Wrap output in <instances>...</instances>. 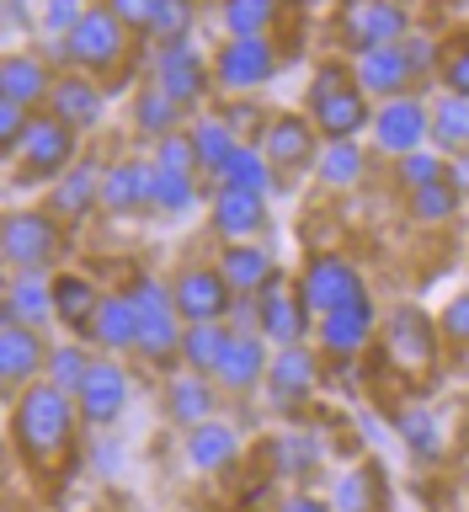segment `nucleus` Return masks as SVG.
Masks as SVG:
<instances>
[{"label":"nucleus","mask_w":469,"mask_h":512,"mask_svg":"<svg viewBox=\"0 0 469 512\" xmlns=\"http://www.w3.org/2000/svg\"><path fill=\"white\" fill-rule=\"evenodd\" d=\"M75 395H64L59 384H27L22 395L11 400V438L22 448L27 464H48L59 459L75 438Z\"/></svg>","instance_id":"f257e3e1"},{"label":"nucleus","mask_w":469,"mask_h":512,"mask_svg":"<svg viewBox=\"0 0 469 512\" xmlns=\"http://www.w3.org/2000/svg\"><path fill=\"white\" fill-rule=\"evenodd\" d=\"M310 118L315 128L336 139H358L363 128H374V112H368V91L358 86V75L347 64H320L315 86H310Z\"/></svg>","instance_id":"f03ea898"},{"label":"nucleus","mask_w":469,"mask_h":512,"mask_svg":"<svg viewBox=\"0 0 469 512\" xmlns=\"http://www.w3.org/2000/svg\"><path fill=\"white\" fill-rule=\"evenodd\" d=\"M128 294H134V310H139V352L150 363H171L182 352V331H187L182 310H176V294L160 278H150V272H139L128 283Z\"/></svg>","instance_id":"7ed1b4c3"},{"label":"nucleus","mask_w":469,"mask_h":512,"mask_svg":"<svg viewBox=\"0 0 469 512\" xmlns=\"http://www.w3.org/2000/svg\"><path fill=\"white\" fill-rule=\"evenodd\" d=\"M11 160H16V182H59L75 166V128L59 123L54 112H32L27 139Z\"/></svg>","instance_id":"20e7f679"},{"label":"nucleus","mask_w":469,"mask_h":512,"mask_svg":"<svg viewBox=\"0 0 469 512\" xmlns=\"http://www.w3.org/2000/svg\"><path fill=\"white\" fill-rule=\"evenodd\" d=\"M59 219L38 214V208H16V214H6V230H0V251H6V267L11 272H43L48 262L59 256Z\"/></svg>","instance_id":"39448f33"},{"label":"nucleus","mask_w":469,"mask_h":512,"mask_svg":"<svg viewBox=\"0 0 469 512\" xmlns=\"http://www.w3.org/2000/svg\"><path fill=\"white\" fill-rule=\"evenodd\" d=\"M342 38H347L352 54H368V48H384V43H406L411 16L400 0H347L342 6Z\"/></svg>","instance_id":"423d86ee"},{"label":"nucleus","mask_w":469,"mask_h":512,"mask_svg":"<svg viewBox=\"0 0 469 512\" xmlns=\"http://www.w3.org/2000/svg\"><path fill=\"white\" fill-rule=\"evenodd\" d=\"M64 43H70V64H75V70H112V64L123 59V48H128V27L107 6H86L80 27Z\"/></svg>","instance_id":"0eeeda50"},{"label":"nucleus","mask_w":469,"mask_h":512,"mask_svg":"<svg viewBox=\"0 0 469 512\" xmlns=\"http://www.w3.org/2000/svg\"><path fill=\"white\" fill-rule=\"evenodd\" d=\"M48 347L43 331L22 326V320H0V384H6V395L16 400L27 390V384H38V374L48 368Z\"/></svg>","instance_id":"6e6552de"},{"label":"nucleus","mask_w":469,"mask_h":512,"mask_svg":"<svg viewBox=\"0 0 469 512\" xmlns=\"http://www.w3.org/2000/svg\"><path fill=\"white\" fill-rule=\"evenodd\" d=\"M272 75H278V54H272L267 38H230L214 54V80L224 91H235V96L267 86Z\"/></svg>","instance_id":"1a4fd4ad"},{"label":"nucleus","mask_w":469,"mask_h":512,"mask_svg":"<svg viewBox=\"0 0 469 512\" xmlns=\"http://www.w3.org/2000/svg\"><path fill=\"white\" fill-rule=\"evenodd\" d=\"M363 294L368 288L358 278V267L342 262V256H315L299 278V299L310 304V315H331V310H342V304L363 299Z\"/></svg>","instance_id":"9d476101"},{"label":"nucleus","mask_w":469,"mask_h":512,"mask_svg":"<svg viewBox=\"0 0 469 512\" xmlns=\"http://www.w3.org/2000/svg\"><path fill=\"white\" fill-rule=\"evenodd\" d=\"M171 294H176V310H182L187 326L224 320V315H230V304H235V288L224 283L219 267H187L182 278L171 283Z\"/></svg>","instance_id":"9b49d317"},{"label":"nucleus","mask_w":469,"mask_h":512,"mask_svg":"<svg viewBox=\"0 0 469 512\" xmlns=\"http://www.w3.org/2000/svg\"><path fill=\"white\" fill-rule=\"evenodd\" d=\"M374 139H379V150H390V155L422 150V139H432V107L416 102V96L379 102V112H374Z\"/></svg>","instance_id":"f8f14e48"},{"label":"nucleus","mask_w":469,"mask_h":512,"mask_svg":"<svg viewBox=\"0 0 469 512\" xmlns=\"http://www.w3.org/2000/svg\"><path fill=\"white\" fill-rule=\"evenodd\" d=\"M384 342H390V358L406 368H432L438 363V331H432V315L422 304H400L384 320Z\"/></svg>","instance_id":"ddd939ff"},{"label":"nucleus","mask_w":469,"mask_h":512,"mask_svg":"<svg viewBox=\"0 0 469 512\" xmlns=\"http://www.w3.org/2000/svg\"><path fill=\"white\" fill-rule=\"evenodd\" d=\"M267 395L278 411H299L304 400L315 395V352L294 342V347H278L267 363Z\"/></svg>","instance_id":"4468645a"},{"label":"nucleus","mask_w":469,"mask_h":512,"mask_svg":"<svg viewBox=\"0 0 469 512\" xmlns=\"http://www.w3.org/2000/svg\"><path fill=\"white\" fill-rule=\"evenodd\" d=\"M155 86L166 91V96H176L182 107H198L203 102V91H208V64H203V54L192 48V38L187 43H166L155 54Z\"/></svg>","instance_id":"2eb2a0df"},{"label":"nucleus","mask_w":469,"mask_h":512,"mask_svg":"<svg viewBox=\"0 0 469 512\" xmlns=\"http://www.w3.org/2000/svg\"><path fill=\"white\" fill-rule=\"evenodd\" d=\"M352 75H358V86H363L368 96H379V102L411 96V86H416V70H411V59H406V48H400V43H384V48H368V54H358Z\"/></svg>","instance_id":"dca6fc26"},{"label":"nucleus","mask_w":469,"mask_h":512,"mask_svg":"<svg viewBox=\"0 0 469 512\" xmlns=\"http://www.w3.org/2000/svg\"><path fill=\"white\" fill-rule=\"evenodd\" d=\"M267 363H272L267 336L262 331H235L219 368H214V384H224L230 395H246V390H256V384H267Z\"/></svg>","instance_id":"f3484780"},{"label":"nucleus","mask_w":469,"mask_h":512,"mask_svg":"<svg viewBox=\"0 0 469 512\" xmlns=\"http://www.w3.org/2000/svg\"><path fill=\"white\" fill-rule=\"evenodd\" d=\"M315 118H294V112H283V118H272L262 128V155L272 160V171H304L315 166Z\"/></svg>","instance_id":"a211bd4d"},{"label":"nucleus","mask_w":469,"mask_h":512,"mask_svg":"<svg viewBox=\"0 0 469 512\" xmlns=\"http://www.w3.org/2000/svg\"><path fill=\"white\" fill-rule=\"evenodd\" d=\"M128 395H134V390H128L123 368L112 363V358H96V368L86 374V384H80L75 400H80V416H86L91 427H112L128 411Z\"/></svg>","instance_id":"6ab92c4d"},{"label":"nucleus","mask_w":469,"mask_h":512,"mask_svg":"<svg viewBox=\"0 0 469 512\" xmlns=\"http://www.w3.org/2000/svg\"><path fill=\"white\" fill-rule=\"evenodd\" d=\"M256 299H262V336L267 342H278V347L304 342V331H310V304L283 283V272H272V283Z\"/></svg>","instance_id":"aec40b11"},{"label":"nucleus","mask_w":469,"mask_h":512,"mask_svg":"<svg viewBox=\"0 0 469 512\" xmlns=\"http://www.w3.org/2000/svg\"><path fill=\"white\" fill-rule=\"evenodd\" d=\"M102 166L96 160H80V166H70L54 182V192H48V214H54L59 224H80L91 214L96 203H102Z\"/></svg>","instance_id":"412c9836"},{"label":"nucleus","mask_w":469,"mask_h":512,"mask_svg":"<svg viewBox=\"0 0 469 512\" xmlns=\"http://www.w3.org/2000/svg\"><path fill=\"white\" fill-rule=\"evenodd\" d=\"M54 70H48V59H38V54H6V64H0V96L6 102H16V107H27V112H38L48 96H54Z\"/></svg>","instance_id":"4be33fe9"},{"label":"nucleus","mask_w":469,"mask_h":512,"mask_svg":"<svg viewBox=\"0 0 469 512\" xmlns=\"http://www.w3.org/2000/svg\"><path fill=\"white\" fill-rule=\"evenodd\" d=\"M48 112H54L59 123H70L75 134H86V128L102 123V112H107V96L96 80L86 75H59L54 80V96H48Z\"/></svg>","instance_id":"5701e85b"},{"label":"nucleus","mask_w":469,"mask_h":512,"mask_svg":"<svg viewBox=\"0 0 469 512\" xmlns=\"http://www.w3.org/2000/svg\"><path fill=\"white\" fill-rule=\"evenodd\" d=\"M150 182H155V160H118L102 176V208L107 214H144Z\"/></svg>","instance_id":"b1692460"},{"label":"nucleus","mask_w":469,"mask_h":512,"mask_svg":"<svg viewBox=\"0 0 469 512\" xmlns=\"http://www.w3.org/2000/svg\"><path fill=\"white\" fill-rule=\"evenodd\" d=\"M0 320H22V326L43 331L54 315V283H43V272H11L6 278V304H0Z\"/></svg>","instance_id":"393cba45"},{"label":"nucleus","mask_w":469,"mask_h":512,"mask_svg":"<svg viewBox=\"0 0 469 512\" xmlns=\"http://www.w3.org/2000/svg\"><path fill=\"white\" fill-rule=\"evenodd\" d=\"M368 336H374V299L368 294L342 304V310H331V315H320V342H326V352H336V358L363 352Z\"/></svg>","instance_id":"a878e982"},{"label":"nucleus","mask_w":469,"mask_h":512,"mask_svg":"<svg viewBox=\"0 0 469 512\" xmlns=\"http://www.w3.org/2000/svg\"><path fill=\"white\" fill-rule=\"evenodd\" d=\"M91 342L102 352H134L139 347V310H134V294H128V288H123V294H102Z\"/></svg>","instance_id":"bb28decb"},{"label":"nucleus","mask_w":469,"mask_h":512,"mask_svg":"<svg viewBox=\"0 0 469 512\" xmlns=\"http://www.w3.org/2000/svg\"><path fill=\"white\" fill-rule=\"evenodd\" d=\"M187 459L192 470H230L240 459V432L230 422H219V416H208V422L187 427Z\"/></svg>","instance_id":"cd10ccee"},{"label":"nucleus","mask_w":469,"mask_h":512,"mask_svg":"<svg viewBox=\"0 0 469 512\" xmlns=\"http://www.w3.org/2000/svg\"><path fill=\"white\" fill-rule=\"evenodd\" d=\"M267 224V198H256V192H235V187H219L214 198V230L230 240H251L256 230Z\"/></svg>","instance_id":"c85d7f7f"},{"label":"nucleus","mask_w":469,"mask_h":512,"mask_svg":"<svg viewBox=\"0 0 469 512\" xmlns=\"http://www.w3.org/2000/svg\"><path fill=\"white\" fill-rule=\"evenodd\" d=\"M96 310H102V294H96L91 278H80V272H59L54 278V315L64 331H91L96 326Z\"/></svg>","instance_id":"c756f323"},{"label":"nucleus","mask_w":469,"mask_h":512,"mask_svg":"<svg viewBox=\"0 0 469 512\" xmlns=\"http://www.w3.org/2000/svg\"><path fill=\"white\" fill-rule=\"evenodd\" d=\"M208 379H214V374H192V368H187L182 379L166 384V411H171L176 427H198V422L214 416L219 395H214V384H208Z\"/></svg>","instance_id":"7c9ffc66"},{"label":"nucleus","mask_w":469,"mask_h":512,"mask_svg":"<svg viewBox=\"0 0 469 512\" xmlns=\"http://www.w3.org/2000/svg\"><path fill=\"white\" fill-rule=\"evenodd\" d=\"M219 272H224V283H230L235 294H262L278 267H272V256L256 246V240H235V246L219 256Z\"/></svg>","instance_id":"2f4dec72"},{"label":"nucleus","mask_w":469,"mask_h":512,"mask_svg":"<svg viewBox=\"0 0 469 512\" xmlns=\"http://www.w3.org/2000/svg\"><path fill=\"white\" fill-rule=\"evenodd\" d=\"M230 320H203V326H187L182 331V368H192V374H214L219 358H224V347H230Z\"/></svg>","instance_id":"473e14b6"},{"label":"nucleus","mask_w":469,"mask_h":512,"mask_svg":"<svg viewBox=\"0 0 469 512\" xmlns=\"http://www.w3.org/2000/svg\"><path fill=\"white\" fill-rule=\"evenodd\" d=\"M182 102H176V96H166V91H160L155 86V80H150V86H144L139 96H134V128H139V134L144 139H166V134H176V123H182Z\"/></svg>","instance_id":"72a5a7b5"},{"label":"nucleus","mask_w":469,"mask_h":512,"mask_svg":"<svg viewBox=\"0 0 469 512\" xmlns=\"http://www.w3.org/2000/svg\"><path fill=\"white\" fill-rule=\"evenodd\" d=\"M214 176H219V187H235V192H256V198H267V187H272V160H267L262 150H251V144H235V155L224 160Z\"/></svg>","instance_id":"f704fd0d"},{"label":"nucleus","mask_w":469,"mask_h":512,"mask_svg":"<svg viewBox=\"0 0 469 512\" xmlns=\"http://www.w3.org/2000/svg\"><path fill=\"white\" fill-rule=\"evenodd\" d=\"M267 464H272V475H310L320 464V443L310 438V432L288 427L267 443Z\"/></svg>","instance_id":"c9c22d12"},{"label":"nucleus","mask_w":469,"mask_h":512,"mask_svg":"<svg viewBox=\"0 0 469 512\" xmlns=\"http://www.w3.org/2000/svg\"><path fill=\"white\" fill-rule=\"evenodd\" d=\"M432 144L448 150V155L469 150V96L448 91L443 102H432Z\"/></svg>","instance_id":"e433bc0d"},{"label":"nucleus","mask_w":469,"mask_h":512,"mask_svg":"<svg viewBox=\"0 0 469 512\" xmlns=\"http://www.w3.org/2000/svg\"><path fill=\"white\" fill-rule=\"evenodd\" d=\"M379 496H384V475L379 464H358L336 480V512H379Z\"/></svg>","instance_id":"4c0bfd02"},{"label":"nucleus","mask_w":469,"mask_h":512,"mask_svg":"<svg viewBox=\"0 0 469 512\" xmlns=\"http://www.w3.org/2000/svg\"><path fill=\"white\" fill-rule=\"evenodd\" d=\"M96 368V358L80 342H59L54 352H48V368H43V379L48 384H59L64 395H80V384H86V374Z\"/></svg>","instance_id":"58836bf2"},{"label":"nucleus","mask_w":469,"mask_h":512,"mask_svg":"<svg viewBox=\"0 0 469 512\" xmlns=\"http://www.w3.org/2000/svg\"><path fill=\"white\" fill-rule=\"evenodd\" d=\"M235 144L240 134L224 118H203V123H192V150H198V171H219L224 160L235 155Z\"/></svg>","instance_id":"ea45409f"},{"label":"nucleus","mask_w":469,"mask_h":512,"mask_svg":"<svg viewBox=\"0 0 469 512\" xmlns=\"http://www.w3.org/2000/svg\"><path fill=\"white\" fill-rule=\"evenodd\" d=\"M192 203H198V182H192L187 171H160L155 166V182H150V208H155V214L182 219Z\"/></svg>","instance_id":"a19ab883"},{"label":"nucleus","mask_w":469,"mask_h":512,"mask_svg":"<svg viewBox=\"0 0 469 512\" xmlns=\"http://www.w3.org/2000/svg\"><path fill=\"white\" fill-rule=\"evenodd\" d=\"M395 427H400V438H406V448L416 459H438L443 454V427L427 406H406L395 416Z\"/></svg>","instance_id":"79ce46f5"},{"label":"nucleus","mask_w":469,"mask_h":512,"mask_svg":"<svg viewBox=\"0 0 469 512\" xmlns=\"http://www.w3.org/2000/svg\"><path fill=\"white\" fill-rule=\"evenodd\" d=\"M315 171H320V182L326 187H352L363 176V150H358V139H336L326 155L315 160Z\"/></svg>","instance_id":"37998d69"},{"label":"nucleus","mask_w":469,"mask_h":512,"mask_svg":"<svg viewBox=\"0 0 469 512\" xmlns=\"http://www.w3.org/2000/svg\"><path fill=\"white\" fill-rule=\"evenodd\" d=\"M278 0H224V27L230 38H267V22Z\"/></svg>","instance_id":"c03bdc74"},{"label":"nucleus","mask_w":469,"mask_h":512,"mask_svg":"<svg viewBox=\"0 0 469 512\" xmlns=\"http://www.w3.org/2000/svg\"><path fill=\"white\" fill-rule=\"evenodd\" d=\"M192 0H160L155 6V22H150V32H144V38H155L160 48L166 43H187L192 38Z\"/></svg>","instance_id":"a18cd8bd"},{"label":"nucleus","mask_w":469,"mask_h":512,"mask_svg":"<svg viewBox=\"0 0 469 512\" xmlns=\"http://www.w3.org/2000/svg\"><path fill=\"white\" fill-rule=\"evenodd\" d=\"M459 203H464V198L448 187V176H443V182H432V187H422V192H411V214L422 219V224H448Z\"/></svg>","instance_id":"49530a36"},{"label":"nucleus","mask_w":469,"mask_h":512,"mask_svg":"<svg viewBox=\"0 0 469 512\" xmlns=\"http://www.w3.org/2000/svg\"><path fill=\"white\" fill-rule=\"evenodd\" d=\"M443 171H448V160H438L432 150H411V155H400L395 182L406 187V192H422V187H432V182H443Z\"/></svg>","instance_id":"de8ad7c7"},{"label":"nucleus","mask_w":469,"mask_h":512,"mask_svg":"<svg viewBox=\"0 0 469 512\" xmlns=\"http://www.w3.org/2000/svg\"><path fill=\"white\" fill-rule=\"evenodd\" d=\"M155 166L160 171H198V150H192V134H166L155 144Z\"/></svg>","instance_id":"09e8293b"},{"label":"nucleus","mask_w":469,"mask_h":512,"mask_svg":"<svg viewBox=\"0 0 469 512\" xmlns=\"http://www.w3.org/2000/svg\"><path fill=\"white\" fill-rule=\"evenodd\" d=\"M27 123H32V112L0 96V144H6V155H16V150H22V139H27Z\"/></svg>","instance_id":"8fccbe9b"},{"label":"nucleus","mask_w":469,"mask_h":512,"mask_svg":"<svg viewBox=\"0 0 469 512\" xmlns=\"http://www.w3.org/2000/svg\"><path fill=\"white\" fill-rule=\"evenodd\" d=\"M406 59H411V70L416 75H432V70H443V48H438V38H427V32H411L406 43Z\"/></svg>","instance_id":"3c124183"},{"label":"nucleus","mask_w":469,"mask_h":512,"mask_svg":"<svg viewBox=\"0 0 469 512\" xmlns=\"http://www.w3.org/2000/svg\"><path fill=\"white\" fill-rule=\"evenodd\" d=\"M102 6H107L112 16H118V22H123L128 32H150L160 0H102Z\"/></svg>","instance_id":"603ef678"},{"label":"nucleus","mask_w":469,"mask_h":512,"mask_svg":"<svg viewBox=\"0 0 469 512\" xmlns=\"http://www.w3.org/2000/svg\"><path fill=\"white\" fill-rule=\"evenodd\" d=\"M80 16H86L80 0H48V6H43V27L54 32V38H70V32L80 27Z\"/></svg>","instance_id":"864d4df0"},{"label":"nucleus","mask_w":469,"mask_h":512,"mask_svg":"<svg viewBox=\"0 0 469 512\" xmlns=\"http://www.w3.org/2000/svg\"><path fill=\"white\" fill-rule=\"evenodd\" d=\"M443 336H448L454 347H469V288L448 299V310H443Z\"/></svg>","instance_id":"5fc2aeb1"},{"label":"nucleus","mask_w":469,"mask_h":512,"mask_svg":"<svg viewBox=\"0 0 469 512\" xmlns=\"http://www.w3.org/2000/svg\"><path fill=\"white\" fill-rule=\"evenodd\" d=\"M443 86L454 91V96H469V43H459L454 54H443Z\"/></svg>","instance_id":"6e6d98bb"},{"label":"nucleus","mask_w":469,"mask_h":512,"mask_svg":"<svg viewBox=\"0 0 469 512\" xmlns=\"http://www.w3.org/2000/svg\"><path fill=\"white\" fill-rule=\"evenodd\" d=\"M230 331H262V299L256 294H235V304H230Z\"/></svg>","instance_id":"4d7b16f0"},{"label":"nucleus","mask_w":469,"mask_h":512,"mask_svg":"<svg viewBox=\"0 0 469 512\" xmlns=\"http://www.w3.org/2000/svg\"><path fill=\"white\" fill-rule=\"evenodd\" d=\"M443 176H448V187H454L459 198L469 203V150H459L454 160H448V171H443Z\"/></svg>","instance_id":"13d9d810"},{"label":"nucleus","mask_w":469,"mask_h":512,"mask_svg":"<svg viewBox=\"0 0 469 512\" xmlns=\"http://www.w3.org/2000/svg\"><path fill=\"white\" fill-rule=\"evenodd\" d=\"M278 512H336V507L320 502V496H310V491H294V496H283V502H278Z\"/></svg>","instance_id":"bf43d9fd"},{"label":"nucleus","mask_w":469,"mask_h":512,"mask_svg":"<svg viewBox=\"0 0 469 512\" xmlns=\"http://www.w3.org/2000/svg\"><path fill=\"white\" fill-rule=\"evenodd\" d=\"M224 123H230L235 134H251V128L262 123V112H256V107H230V112H224Z\"/></svg>","instance_id":"052dcab7"},{"label":"nucleus","mask_w":469,"mask_h":512,"mask_svg":"<svg viewBox=\"0 0 469 512\" xmlns=\"http://www.w3.org/2000/svg\"><path fill=\"white\" fill-rule=\"evenodd\" d=\"M6 22H11V27L22 22V0H6Z\"/></svg>","instance_id":"680f3d73"},{"label":"nucleus","mask_w":469,"mask_h":512,"mask_svg":"<svg viewBox=\"0 0 469 512\" xmlns=\"http://www.w3.org/2000/svg\"><path fill=\"white\" fill-rule=\"evenodd\" d=\"M464 491H469V459H464Z\"/></svg>","instance_id":"e2e57ef3"},{"label":"nucleus","mask_w":469,"mask_h":512,"mask_svg":"<svg viewBox=\"0 0 469 512\" xmlns=\"http://www.w3.org/2000/svg\"><path fill=\"white\" fill-rule=\"evenodd\" d=\"M464 443H469V416H464Z\"/></svg>","instance_id":"0e129e2a"},{"label":"nucleus","mask_w":469,"mask_h":512,"mask_svg":"<svg viewBox=\"0 0 469 512\" xmlns=\"http://www.w3.org/2000/svg\"><path fill=\"white\" fill-rule=\"evenodd\" d=\"M459 6H469V0H459Z\"/></svg>","instance_id":"69168bd1"},{"label":"nucleus","mask_w":469,"mask_h":512,"mask_svg":"<svg viewBox=\"0 0 469 512\" xmlns=\"http://www.w3.org/2000/svg\"><path fill=\"white\" fill-rule=\"evenodd\" d=\"M192 512H203V507H192Z\"/></svg>","instance_id":"338daca9"}]
</instances>
